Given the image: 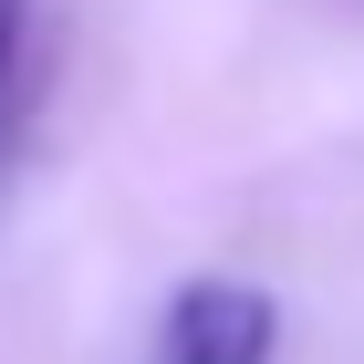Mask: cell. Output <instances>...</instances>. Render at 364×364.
Segmentation results:
<instances>
[{"mask_svg":"<svg viewBox=\"0 0 364 364\" xmlns=\"http://www.w3.org/2000/svg\"><path fill=\"white\" fill-rule=\"evenodd\" d=\"M281 312L250 281H188L167 312V364H271Z\"/></svg>","mask_w":364,"mask_h":364,"instance_id":"obj_1","label":"cell"},{"mask_svg":"<svg viewBox=\"0 0 364 364\" xmlns=\"http://www.w3.org/2000/svg\"><path fill=\"white\" fill-rule=\"evenodd\" d=\"M11 42H21V0H0V73H11Z\"/></svg>","mask_w":364,"mask_h":364,"instance_id":"obj_2","label":"cell"}]
</instances>
